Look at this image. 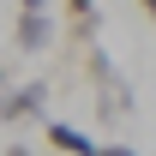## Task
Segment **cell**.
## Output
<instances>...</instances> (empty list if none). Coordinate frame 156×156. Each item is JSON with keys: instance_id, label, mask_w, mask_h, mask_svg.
<instances>
[{"instance_id": "1", "label": "cell", "mask_w": 156, "mask_h": 156, "mask_svg": "<svg viewBox=\"0 0 156 156\" xmlns=\"http://www.w3.org/2000/svg\"><path fill=\"white\" fill-rule=\"evenodd\" d=\"M84 72L96 78V96H102L96 108H102V120H126V114H132V90H126V78L114 72V60L102 54L96 42L84 48Z\"/></svg>"}, {"instance_id": "2", "label": "cell", "mask_w": 156, "mask_h": 156, "mask_svg": "<svg viewBox=\"0 0 156 156\" xmlns=\"http://www.w3.org/2000/svg\"><path fill=\"white\" fill-rule=\"evenodd\" d=\"M24 120H48V84L42 78L0 90V126H24Z\"/></svg>"}, {"instance_id": "3", "label": "cell", "mask_w": 156, "mask_h": 156, "mask_svg": "<svg viewBox=\"0 0 156 156\" xmlns=\"http://www.w3.org/2000/svg\"><path fill=\"white\" fill-rule=\"evenodd\" d=\"M54 42V18H48V0H18V48L42 54Z\"/></svg>"}, {"instance_id": "4", "label": "cell", "mask_w": 156, "mask_h": 156, "mask_svg": "<svg viewBox=\"0 0 156 156\" xmlns=\"http://www.w3.org/2000/svg\"><path fill=\"white\" fill-rule=\"evenodd\" d=\"M42 144L60 150V156H96V150H102L96 138H84L78 126H66V120H42Z\"/></svg>"}, {"instance_id": "5", "label": "cell", "mask_w": 156, "mask_h": 156, "mask_svg": "<svg viewBox=\"0 0 156 156\" xmlns=\"http://www.w3.org/2000/svg\"><path fill=\"white\" fill-rule=\"evenodd\" d=\"M66 36L78 42V48H90V42L102 36V12H96V0H66Z\"/></svg>"}, {"instance_id": "6", "label": "cell", "mask_w": 156, "mask_h": 156, "mask_svg": "<svg viewBox=\"0 0 156 156\" xmlns=\"http://www.w3.org/2000/svg\"><path fill=\"white\" fill-rule=\"evenodd\" d=\"M96 156H138V150H132V144H102Z\"/></svg>"}, {"instance_id": "7", "label": "cell", "mask_w": 156, "mask_h": 156, "mask_svg": "<svg viewBox=\"0 0 156 156\" xmlns=\"http://www.w3.org/2000/svg\"><path fill=\"white\" fill-rule=\"evenodd\" d=\"M138 12H144V18H150V24H156V0H138Z\"/></svg>"}, {"instance_id": "8", "label": "cell", "mask_w": 156, "mask_h": 156, "mask_svg": "<svg viewBox=\"0 0 156 156\" xmlns=\"http://www.w3.org/2000/svg\"><path fill=\"white\" fill-rule=\"evenodd\" d=\"M0 90H12V78H6V66H0Z\"/></svg>"}]
</instances>
